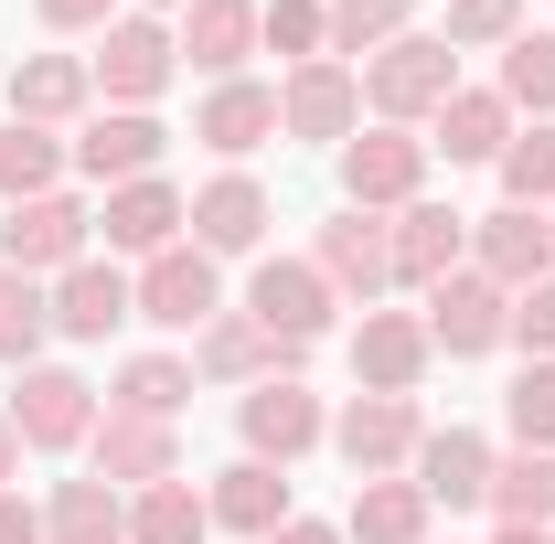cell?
<instances>
[{"label": "cell", "mask_w": 555, "mask_h": 544, "mask_svg": "<svg viewBox=\"0 0 555 544\" xmlns=\"http://www.w3.org/2000/svg\"><path fill=\"white\" fill-rule=\"evenodd\" d=\"M460 96V54H449V33H406V43H385L374 65H363V107H374V129H416V118H438Z\"/></svg>", "instance_id": "cell-1"}, {"label": "cell", "mask_w": 555, "mask_h": 544, "mask_svg": "<svg viewBox=\"0 0 555 544\" xmlns=\"http://www.w3.org/2000/svg\"><path fill=\"white\" fill-rule=\"evenodd\" d=\"M332 277L310 268V257H257V277H246V321L278 341V352H310V341L332 332Z\"/></svg>", "instance_id": "cell-2"}, {"label": "cell", "mask_w": 555, "mask_h": 544, "mask_svg": "<svg viewBox=\"0 0 555 544\" xmlns=\"http://www.w3.org/2000/svg\"><path fill=\"white\" fill-rule=\"evenodd\" d=\"M235 438H246V459L288 470V459H310V449L332 438V416H321V396H310L299 374H268V385L235 396Z\"/></svg>", "instance_id": "cell-3"}, {"label": "cell", "mask_w": 555, "mask_h": 544, "mask_svg": "<svg viewBox=\"0 0 555 544\" xmlns=\"http://www.w3.org/2000/svg\"><path fill=\"white\" fill-rule=\"evenodd\" d=\"M86 75H96V96H107V107H150V96L182 75V43H171L150 11H118V22H107V43L86 54Z\"/></svg>", "instance_id": "cell-4"}, {"label": "cell", "mask_w": 555, "mask_h": 544, "mask_svg": "<svg viewBox=\"0 0 555 544\" xmlns=\"http://www.w3.org/2000/svg\"><path fill=\"white\" fill-rule=\"evenodd\" d=\"M416 193H427V139L416 129H352L343 139V204L352 213H406Z\"/></svg>", "instance_id": "cell-5"}, {"label": "cell", "mask_w": 555, "mask_h": 544, "mask_svg": "<svg viewBox=\"0 0 555 544\" xmlns=\"http://www.w3.org/2000/svg\"><path fill=\"white\" fill-rule=\"evenodd\" d=\"M427 341L449 352V363H481V352H502V332H513V288H491L481 268H460V277H438L427 288Z\"/></svg>", "instance_id": "cell-6"}, {"label": "cell", "mask_w": 555, "mask_h": 544, "mask_svg": "<svg viewBox=\"0 0 555 544\" xmlns=\"http://www.w3.org/2000/svg\"><path fill=\"white\" fill-rule=\"evenodd\" d=\"M86 224H96V213L75 204V193L11 204V213H0V268H11V277H65L75 257H86Z\"/></svg>", "instance_id": "cell-7"}, {"label": "cell", "mask_w": 555, "mask_h": 544, "mask_svg": "<svg viewBox=\"0 0 555 544\" xmlns=\"http://www.w3.org/2000/svg\"><path fill=\"white\" fill-rule=\"evenodd\" d=\"M86 480H107V491H150V480H182V438H171V416H96V438H86Z\"/></svg>", "instance_id": "cell-8"}, {"label": "cell", "mask_w": 555, "mask_h": 544, "mask_svg": "<svg viewBox=\"0 0 555 544\" xmlns=\"http://www.w3.org/2000/svg\"><path fill=\"white\" fill-rule=\"evenodd\" d=\"M416 438H427L416 396H352V406L332 416V449L352 459V480H396L416 459Z\"/></svg>", "instance_id": "cell-9"}, {"label": "cell", "mask_w": 555, "mask_h": 544, "mask_svg": "<svg viewBox=\"0 0 555 544\" xmlns=\"http://www.w3.org/2000/svg\"><path fill=\"white\" fill-rule=\"evenodd\" d=\"M11 427H22V449H86L96 438V385L65 374V363H33L11 385Z\"/></svg>", "instance_id": "cell-10"}, {"label": "cell", "mask_w": 555, "mask_h": 544, "mask_svg": "<svg viewBox=\"0 0 555 544\" xmlns=\"http://www.w3.org/2000/svg\"><path fill=\"white\" fill-rule=\"evenodd\" d=\"M310 268L332 277V299H352V310H374V299H385V288H396V235H385V224H374V213H332V224H321V246H310Z\"/></svg>", "instance_id": "cell-11"}, {"label": "cell", "mask_w": 555, "mask_h": 544, "mask_svg": "<svg viewBox=\"0 0 555 544\" xmlns=\"http://www.w3.org/2000/svg\"><path fill=\"white\" fill-rule=\"evenodd\" d=\"M470 268H481L491 288H534V277H555V213H534V204L470 213Z\"/></svg>", "instance_id": "cell-12"}, {"label": "cell", "mask_w": 555, "mask_h": 544, "mask_svg": "<svg viewBox=\"0 0 555 544\" xmlns=\"http://www.w3.org/2000/svg\"><path fill=\"white\" fill-rule=\"evenodd\" d=\"M214 310H224V277H214L204 246H160V257L139 268V321H150V332H204Z\"/></svg>", "instance_id": "cell-13"}, {"label": "cell", "mask_w": 555, "mask_h": 544, "mask_svg": "<svg viewBox=\"0 0 555 544\" xmlns=\"http://www.w3.org/2000/svg\"><path fill=\"white\" fill-rule=\"evenodd\" d=\"M427 363H438V341H427L416 310H363V321H352V385H363V396H416Z\"/></svg>", "instance_id": "cell-14"}, {"label": "cell", "mask_w": 555, "mask_h": 544, "mask_svg": "<svg viewBox=\"0 0 555 544\" xmlns=\"http://www.w3.org/2000/svg\"><path fill=\"white\" fill-rule=\"evenodd\" d=\"M406 480L427 491V513H481L491 502V438L481 427H427L416 459H406Z\"/></svg>", "instance_id": "cell-15"}, {"label": "cell", "mask_w": 555, "mask_h": 544, "mask_svg": "<svg viewBox=\"0 0 555 544\" xmlns=\"http://www.w3.org/2000/svg\"><path fill=\"white\" fill-rule=\"evenodd\" d=\"M278 129H288V139H321V150H343V139L363 129V75L332 65V54H321V65H299L288 86H278Z\"/></svg>", "instance_id": "cell-16"}, {"label": "cell", "mask_w": 555, "mask_h": 544, "mask_svg": "<svg viewBox=\"0 0 555 544\" xmlns=\"http://www.w3.org/2000/svg\"><path fill=\"white\" fill-rule=\"evenodd\" d=\"M65 150H75V171H86V182H107V193H118V182H150V171H160L171 129H160L150 107H107V118H86V139H65Z\"/></svg>", "instance_id": "cell-17"}, {"label": "cell", "mask_w": 555, "mask_h": 544, "mask_svg": "<svg viewBox=\"0 0 555 544\" xmlns=\"http://www.w3.org/2000/svg\"><path fill=\"white\" fill-rule=\"evenodd\" d=\"M268 224H278V204H268L257 171H214L204 193H193V246H204V257H257Z\"/></svg>", "instance_id": "cell-18"}, {"label": "cell", "mask_w": 555, "mask_h": 544, "mask_svg": "<svg viewBox=\"0 0 555 544\" xmlns=\"http://www.w3.org/2000/svg\"><path fill=\"white\" fill-rule=\"evenodd\" d=\"M118 321H139V277L118 268V257H75V268L54 277V332L65 341H107Z\"/></svg>", "instance_id": "cell-19"}, {"label": "cell", "mask_w": 555, "mask_h": 544, "mask_svg": "<svg viewBox=\"0 0 555 544\" xmlns=\"http://www.w3.org/2000/svg\"><path fill=\"white\" fill-rule=\"evenodd\" d=\"M96 224H107V257H139V268H150L160 246H182V224H193V193H171V182L150 171V182H118Z\"/></svg>", "instance_id": "cell-20"}, {"label": "cell", "mask_w": 555, "mask_h": 544, "mask_svg": "<svg viewBox=\"0 0 555 544\" xmlns=\"http://www.w3.org/2000/svg\"><path fill=\"white\" fill-rule=\"evenodd\" d=\"M385 235H396V288H438V277H460V268H470V213L427 204V193H416V204L396 213Z\"/></svg>", "instance_id": "cell-21"}, {"label": "cell", "mask_w": 555, "mask_h": 544, "mask_svg": "<svg viewBox=\"0 0 555 544\" xmlns=\"http://www.w3.org/2000/svg\"><path fill=\"white\" fill-rule=\"evenodd\" d=\"M268 374H299V352H278L246 310H214L193 332V385H268Z\"/></svg>", "instance_id": "cell-22"}, {"label": "cell", "mask_w": 555, "mask_h": 544, "mask_svg": "<svg viewBox=\"0 0 555 544\" xmlns=\"http://www.w3.org/2000/svg\"><path fill=\"white\" fill-rule=\"evenodd\" d=\"M193 139H204L214 160H246V150H268V139H278V86H257V75H224L204 107H193Z\"/></svg>", "instance_id": "cell-23"}, {"label": "cell", "mask_w": 555, "mask_h": 544, "mask_svg": "<svg viewBox=\"0 0 555 544\" xmlns=\"http://www.w3.org/2000/svg\"><path fill=\"white\" fill-rule=\"evenodd\" d=\"M171 43H182V65L214 75V86H224V75H246V54H257V0H193Z\"/></svg>", "instance_id": "cell-24"}, {"label": "cell", "mask_w": 555, "mask_h": 544, "mask_svg": "<svg viewBox=\"0 0 555 544\" xmlns=\"http://www.w3.org/2000/svg\"><path fill=\"white\" fill-rule=\"evenodd\" d=\"M96 107V75H86V54H22L11 65V118H33V129H65V118H86Z\"/></svg>", "instance_id": "cell-25"}, {"label": "cell", "mask_w": 555, "mask_h": 544, "mask_svg": "<svg viewBox=\"0 0 555 544\" xmlns=\"http://www.w3.org/2000/svg\"><path fill=\"white\" fill-rule=\"evenodd\" d=\"M204 513L224 523V534H257V544H268L278 523H288V470H268V459H235V470H214Z\"/></svg>", "instance_id": "cell-26"}, {"label": "cell", "mask_w": 555, "mask_h": 544, "mask_svg": "<svg viewBox=\"0 0 555 544\" xmlns=\"http://www.w3.org/2000/svg\"><path fill=\"white\" fill-rule=\"evenodd\" d=\"M427 129H438L427 150H449V171H460V160H502V139L524 129V118L502 107V86H460V96H449Z\"/></svg>", "instance_id": "cell-27"}, {"label": "cell", "mask_w": 555, "mask_h": 544, "mask_svg": "<svg viewBox=\"0 0 555 544\" xmlns=\"http://www.w3.org/2000/svg\"><path fill=\"white\" fill-rule=\"evenodd\" d=\"M43 544H129V491L107 480H65L43 502Z\"/></svg>", "instance_id": "cell-28"}, {"label": "cell", "mask_w": 555, "mask_h": 544, "mask_svg": "<svg viewBox=\"0 0 555 544\" xmlns=\"http://www.w3.org/2000/svg\"><path fill=\"white\" fill-rule=\"evenodd\" d=\"M343 544H427V491L416 480H363L343 513Z\"/></svg>", "instance_id": "cell-29"}, {"label": "cell", "mask_w": 555, "mask_h": 544, "mask_svg": "<svg viewBox=\"0 0 555 544\" xmlns=\"http://www.w3.org/2000/svg\"><path fill=\"white\" fill-rule=\"evenodd\" d=\"M65 139L54 129H33V118H11L0 129V204H33V193H65Z\"/></svg>", "instance_id": "cell-30"}, {"label": "cell", "mask_w": 555, "mask_h": 544, "mask_svg": "<svg viewBox=\"0 0 555 544\" xmlns=\"http://www.w3.org/2000/svg\"><path fill=\"white\" fill-rule=\"evenodd\" d=\"M107 406H118V416H182V406H193V352H129Z\"/></svg>", "instance_id": "cell-31"}, {"label": "cell", "mask_w": 555, "mask_h": 544, "mask_svg": "<svg viewBox=\"0 0 555 544\" xmlns=\"http://www.w3.org/2000/svg\"><path fill=\"white\" fill-rule=\"evenodd\" d=\"M491 513L555 534V449H513V459H491Z\"/></svg>", "instance_id": "cell-32"}, {"label": "cell", "mask_w": 555, "mask_h": 544, "mask_svg": "<svg viewBox=\"0 0 555 544\" xmlns=\"http://www.w3.org/2000/svg\"><path fill=\"white\" fill-rule=\"evenodd\" d=\"M214 513L193 480H150V491H129V544H204Z\"/></svg>", "instance_id": "cell-33"}, {"label": "cell", "mask_w": 555, "mask_h": 544, "mask_svg": "<svg viewBox=\"0 0 555 544\" xmlns=\"http://www.w3.org/2000/svg\"><path fill=\"white\" fill-rule=\"evenodd\" d=\"M43 341H54V288L0 268V363H11V374H33V363H43Z\"/></svg>", "instance_id": "cell-34"}, {"label": "cell", "mask_w": 555, "mask_h": 544, "mask_svg": "<svg viewBox=\"0 0 555 544\" xmlns=\"http://www.w3.org/2000/svg\"><path fill=\"white\" fill-rule=\"evenodd\" d=\"M491 86H502V107H513V118H555V33H513Z\"/></svg>", "instance_id": "cell-35"}, {"label": "cell", "mask_w": 555, "mask_h": 544, "mask_svg": "<svg viewBox=\"0 0 555 544\" xmlns=\"http://www.w3.org/2000/svg\"><path fill=\"white\" fill-rule=\"evenodd\" d=\"M491 171H502V204H534V213H555V118H534V129H513Z\"/></svg>", "instance_id": "cell-36"}, {"label": "cell", "mask_w": 555, "mask_h": 544, "mask_svg": "<svg viewBox=\"0 0 555 544\" xmlns=\"http://www.w3.org/2000/svg\"><path fill=\"white\" fill-rule=\"evenodd\" d=\"M257 43L288 54V75L321 65V54H332V0H268V11H257Z\"/></svg>", "instance_id": "cell-37"}, {"label": "cell", "mask_w": 555, "mask_h": 544, "mask_svg": "<svg viewBox=\"0 0 555 544\" xmlns=\"http://www.w3.org/2000/svg\"><path fill=\"white\" fill-rule=\"evenodd\" d=\"M406 11L416 0H332V65H343V54L374 65L385 43H406Z\"/></svg>", "instance_id": "cell-38"}, {"label": "cell", "mask_w": 555, "mask_h": 544, "mask_svg": "<svg viewBox=\"0 0 555 544\" xmlns=\"http://www.w3.org/2000/svg\"><path fill=\"white\" fill-rule=\"evenodd\" d=\"M502 427H513V449H555V363H524V374H513Z\"/></svg>", "instance_id": "cell-39"}, {"label": "cell", "mask_w": 555, "mask_h": 544, "mask_svg": "<svg viewBox=\"0 0 555 544\" xmlns=\"http://www.w3.org/2000/svg\"><path fill=\"white\" fill-rule=\"evenodd\" d=\"M524 33V0H449V54H481Z\"/></svg>", "instance_id": "cell-40"}, {"label": "cell", "mask_w": 555, "mask_h": 544, "mask_svg": "<svg viewBox=\"0 0 555 544\" xmlns=\"http://www.w3.org/2000/svg\"><path fill=\"white\" fill-rule=\"evenodd\" d=\"M502 341H524V363H555V277L513 288V332Z\"/></svg>", "instance_id": "cell-41"}, {"label": "cell", "mask_w": 555, "mask_h": 544, "mask_svg": "<svg viewBox=\"0 0 555 544\" xmlns=\"http://www.w3.org/2000/svg\"><path fill=\"white\" fill-rule=\"evenodd\" d=\"M43 11V33H107L118 22V0H33Z\"/></svg>", "instance_id": "cell-42"}, {"label": "cell", "mask_w": 555, "mask_h": 544, "mask_svg": "<svg viewBox=\"0 0 555 544\" xmlns=\"http://www.w3.org/2000/svg\"><path fill=\"white\" fill-rule=\"evenodd\" d=\"M0 544H43V513H33L22 491H0Z\"/></svg>", "instance_id": "cell-43"}, {"label": "cell", "mask_w": 555, "mask_h": 544, "mask_svg": "<svg viewBox=\"0 0 555 544\" xmlns=\"http://www.w3.org/2000/svg\"><path fill=\"white\" fill-rule=\"evenodd\" d=\"M268 544H343V523H310V513H288V523H278Z\"/></svg>", "instance_id": "cell-44"}, {"label": "cell", "mask_w": 555, "mask_h": 544, "mask_svg": "<svg viewBox=\"0 0 555 544\" xmlns=\"http://www.w3.org/2000/svg\"><path fill=\"white\" fill-rule=\"evenodd\" d=\"M22 480V427H11V406H0V491Z\"/></svg>", "instance_id": "cell-45"}, {"label": "cell", "mask_w": 555, "mask_h": 544, "mask_svg": "<svg viewBox=\"0 0 555 544\" xmlns=\"http://www.w3.org/2000/svg\"><path fill=\"white\" fill-rule=\"evenodd\" d=\"M491 544H555V534H534V523H502V534H491Z\"/></svg>", "instance_id": "cell-46"}, {"label": "cell", "mask_w": 555, "mask_h": 544, "mask_svg": "<svg viewBox=\"0 0 555 544\" xmlns=\"http://www.w3.org/2000/svg\"><path fill=\"white\" fill-rule=\"evenodd\" d=\"M139 11H193V0H139Z\"/></svg>", "instance_id": "cell-47"}]
</instances>
